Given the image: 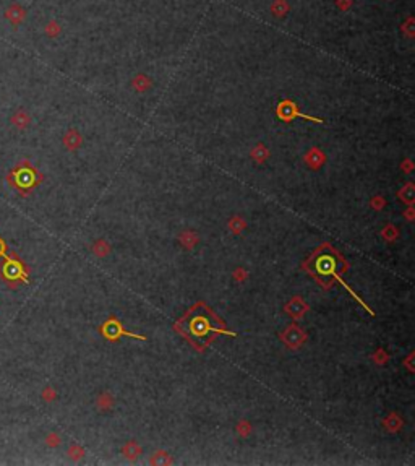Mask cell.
Listing matches in <instances>:
<instances>
[{
  "label": "cell",
  "instance_id": "obj_1",
  "mask_svg": "<svg viewBox=\"0 0 415 466\" xmlns=\"http://www.w3.org/2000/svg\"><path fill=\"white\" fill-rule=\"evenodd\" d=\"M177 330L182 335L187 336L188 341L195 346L198 351H203L209 341H211L213 333H221V335L235 336L234 331L225 328L224 322L219 320L209 307L203 302H198L184 319L177 322Z\"/></svg>",
  "mask_w": 415,
  "mask_h": 466
},
{
  "label": "cell",
  "instance_id": "obj_2",
  "mask_svg": "<svg viewBox=\"0 0 415 466\" xmlns=\"http://www.w3.org/2000/svg\"><path fill=\"white\" fill-rule=\"evenodd\" d=\"M305 268L310 275L317 278V281L321 283L323 287H329L334 280L341 281L346 286V283L341 280V275L347 270V265L341 255L328 244L321 246L310 257Z\"/></svg>",
  "mask_w": 415,
  "mask_h": 466
},
{
  "label": "cell",
  "instance_id": "obj_3",
  "mask_svg": "<svg viewBox=\"0 0 415 466\" xmlns=\"http://www.w3.org/2000/svg\"><path fill=\"white\" fill-rule=\"evenodd\" d=\"M276 114H278V117L281 120H286V122H290L297 117L300 119H305V120H313V122H318V124H321V119H317V117H312V115H307V114H302L300 110H298L297 104L294 101H290V99H286V101L279 103L278 109H276Z\"/></svg>",
  "mask_w": 415,
  "mask_h": 466
},
{
  "label": "cell",
  "instance_id": "obj_4",
  "mask_svg": "<svg viewBox=\"0 0 415 466\" xmlns=\"http://www.w3.org/2000/svg\"><path fill=\"white\" fill-rule=\"evenodd\" d=\"M101 331H102V335L107 338V340H110V341H114V340H117V338H120V336H130V338H136V340H146L145 336H141V335H136V333H130V331H125L124 330V325L120 323V322L117 320V319H109L106 323H104V326L101 328Z\"/></svg>",
  "mask_w": 415,
  "mask_h": 466
},
{
  "label": "cell",
  "instance_id": "obj_5",
  "mask_svg": "<svg viewBox=\"0 0 415 466\" xmlns=\"http://www.w3.org/2000/svg\"><path fill=\"white\" fill-rule=\"evenodd\" d=\"M305 338H307L305 331H303L300 326H297V325H290L289 328L282 333V341H284L286 345L289 348H292V349H295V348L300 346L302 343L305 341Z\"/></svg>",
  "mask_w": 415,
  "mask_h": 466
},
{
  "label": "cell",
  "instance_id": "obj_6",
  "mask_svg": "<svg viewBox=\"0 0 415 466\" xmlns=\"http://www.w3.org/2000/svg\"><path fill=\"white\" fill-rule=\"evenodd\" d=\"M5 18H7L12 26H20L26 18V10L21 7L20 3H12L10 7L5 10Z\"/></svg>",
  "mask_w": 415,
  "mask_h": 466
},
{
  "label": "cell",
  "instance_id": "obj_7",
  "mask_svg": "<svg viewBox=\"0 0 415 466\" xmlns=\"http://www.w3.org/2000/svg\"><path fill=\"white\" fill-rule=\"evenodd\" d=\"M10 124L18 130H26L31 125V115L26 112L25 109H18L16 112L12 114L10 117Z\"/></svg>",
  "mask_w": 415,
  "mask_h": 466
},
{
  "label": "cell",
  "instance_id": "obj_8",
  "mask_svg": "<svg viewBox=\"0 0 415 466\" xmlns=\"http://www.w3.org/2000/svg\"><path fill=\"white\" fill-rule=\"evenodd\" d=\"M64 146L68 149V151H75V149H78L83 143V137L81 133L76 130V129H70L67 133L64 135Z\"/></svg>",
  "mask_w": 415,
  "mask_h": 466
},
{
  "label": "cell",
  "instance_id": "obj_9",
  "mask_svg": "<svg viewBox=\"0 0 415 466\" xmlns=\"http://www.w3.org/2000/svg\"><path fill=\"white\" fill-rule=\"evenodd\" d=\"M305 163H307L308 168L318 169V168H321V166L326 163V156H324V153L321 151V149L312 148V149H310V151L305 154Z\"/></svg>",
  "mask_w": 415,
  "mask_h": 466
},
{
  "label": "cell",
  "instance_id": "obj_10",
  "mask_svg": "<svg viewBox=\"0 0 415 466\" xmlns=\"http://www.w3.org/2000/svg\"><path fill=\"white\" fill-rule=\"evenodd\" d=\"M286 312L294 319H300L303 314L307 312V304L303 302L302 297H294L290 302H287L286 306Z\"/></svg>",
  "mask_w": 415,
  "mask_h": 466
},
{
  "label": "cell",
  "instance_id": "obj_11",
  "mask_svg": "<svg viewBox=\"0 0 415 466\" xmlns=\"http://www.w3.org/2000/svg\"><path fill=\"white\" fill-rule=\"evenodd\" d=\"M131 86L135 88L138 93H143V91H148L149 88H151V78H149L148 75H143V73H138L133 80H131Z\"/></svg>",
  "mask_w": 415,
  "mask_h": 466
},
{
  "label": "cell",
  "instance_id": "obj_12",
  "mask_svg": "<svg viewBox=\"0 0 415 466\" xmlns=\"http://www.w3.org/2000/svg\"><path fill=\"white\" fill-rule=\"evenodd\" d=\"M250 156L253 158V161H255V163L261 164V163H264V161L268 159V156H269V151H268V148L263 145V143H259V145H256V146H255V148L252 149Z\"/></svg>",
  "mask_w": 415,
  "mask_h": 466
},
{
  "label": "cell",
  "instance_id": "obj_13",
  "mask_svg": "<svg viewBox=\"0 0 415 466\" xmlns=\"http://www.w3.org/2000/svg\"><path fill=\"white\" fill-rule=\"evenodd\" d=\"M399 198L402 200V202L409 203V205L414 203V200H415V187H414L412 182H409L407 185H404L401 188V190H399Z\"/></svg>",
  "mask_w": 415,
  "mask_h": 466
},
{
  "label": "cell",
  "instance_id": "obj_14",
  "mask_svg": "<svg viewBox=\"0 0 415 466\" xmlns=\"http://www.w3.org/2000/svg\"><path fill=\"white\" fill-rule=\"evenodd\" d=\"M269 10L274 16H284L290 10V7L289 3H287V0H274Z\"/></svg>",
  "mask_w": 415,
  "mask_h": 466
},
{
  "label": "cell",
  "instance_id": "obj_15",
  "mask_svg": "<svg viewBox=\"0 0 415 466\" xmlns=\"http://www.w3.org/2000/svg\"><path fill=\"white\" fill-rule=\"evenodd\" d=\"M383 424H384V427H386V429H388V430H391V432H397V430H399L401 427H402V424H404V423H402V419H401L397 414H389L388 418L384 419V423H383Z\"/></svg>",
  "mask_w": 415,
  "mask_h": 466
},
{
  "label": "cell",
  "instance_id": "obj_16",
  "mask_svg": "<svg viewBox=\"0 0 415 466\" xmlns=\"http://www.w3.org/2000/svg\"><path fill=\"white\" fill-rule=\"evenodd\" d=\"M44 33H46L47 37H51V39H55V37H57L60 33H62V26H60L59 21L51 20L46 26H44Z\"/></svg>",
  "mask_w": 415,
  "mask_h": 466
},
{
  "label": "cell",
  "instance_id": "obj_17",
  "mask_svg": "<svg viewBox=\"0 0 415 466\" xmlns=\"http://www.w3.org/2000/svg\"><path fill=\"white\" fill-rule=\"evenodd\" d=\"M97 406H99V409H102V411H107V409H110L112 408V404H114V398L110 396V393H102V395H99V398H97Z\"/></svg>",
  "mask_w": 415,
  "mask_h": 466
},
{
  "label": "cell",
  "instance_id": "obj_18",
  "mask_svg": "<svg viewBox=\"0 0 415 466\" xmlns=\"http://www.w3.org/2000/svg\"><path fill=\"white\" fill-rule=\"evenodd\" d=\"M140 453H141V448L138 447L136 442H128V443H127V445L124 447V455H125L127 458H130V460H135Z\"/></svg>",
  "mask_w": 415,
  "mask_h": 466
},
{
  "label": "cell",
  "instance_id": "obj_19",
  "mask_svg": "<svg viewBox=\"0 0 415 466\" xmlns=\"http://www.w3.org/2000/svg\"><path fill=\"white\" fill-rule=\"evenodd\" d=\"M198 242V237L195 232H184V234L180 236V244L184 246L185 249H192L195 247V244Z\"/></svg>",
  "mask_w": 415,
  "mask_h": 466
},
{
  "label": "cell",
  "instance_id": "obj_20",
  "mask_svg": "<svg viewBox=\"0 0 415 466\" xmlns=\"http://www.w3.org/2000/svg\"><path fill=\"white\" fill-rule=\"evenodd\" d=\"M247 223L243 221L240 216H234L230 221H229V229L234 232V234H240V232L245 229Z\"/></svg>",
  "mask_w": 415,
  "mask_h": 466
},
{
  "label": "cell",
  "instance_id": "obj_21",
  "mask_svg": "<svg viewBox=\"0 0 415 466\" xmlns=\"http://www.w3.org/2000/svg\"><path fill=\"white\" fill-rule=\"evenodd\" d=\"M93 252L97 255V257H106V255L110 252V246L106 242V241H97L94 242V246L91 247Z\"/></svg>",
  "mask_w": 415,
  "mask_h": 466
},
{
  "label": "cell",
  "instance_id": "obj_22",
  "mask_svg": "<svg viewBox=\"0 0 415 466\" xmlns=\"http://www.w3.org/2000/svg\"><path fill=\"white\" fill-rule=\"evenodd\" d=\"M151 463H153V465H169V463H172V460H170V457H169L167 453L158 452V453L153 455Z\"/></svg>",
  "mask_w": 415,
  "mask_h": 466
},
{
  "label": "cell",
  "instance_id": "obj_23",
  "mask_svg": "<svg viewBox=\"0 0 415 466\" xmlns=\"http://www.w3.org/2000/svg\"><path fill=\"white\" fill-rule=\"evenodd\" d=\"M415 21H414V18L411 16V18H407L406 20V23H402V26H401V31L406 35L407 37H414V35H415Z\"/></svg>",
  "mask_w": 415,
  "mask_h": 466
},
{
  "label": "cell",
  "instance_id": "obj_24",
  "mask_svg": "<svg viewBox=\"0 0 415 466\" xmlns=\"http://www.w3.org/2000/svg\"><path fill=\"white\" fill-rule=\"evenodd\" d=\"M68 457L73 460V462H78V460H81L83 457H85V450L80 447V445H71L70 448H68Z\"/></svg>",
  "mask_w": 415,
  "mask_h": 466
},
{
  "label": "cell",
  "instance_id": "obj_25",
  "mask_svg": "<svg viewBox=\"0 0 415 466\" xmlns=\"http://www.w3.org/2000/svg\"><path fill=\"white\" fill-rule=\"evenodd\" d=\"M381 234H383V237H384L386 241H394L396 237H397V234H399V232H397V229H396L394 226H391V224H389V226H386V227H384Z\"/></svg>",
  "mask_w": 415,
  "mask_h": 466
},
{
  "label": "cell",
  "instance_id": "obj_26",
  "mask_svg": "<svg viewBox=\"0 0 415 466\" xmlns=\"http://www.w3.org/2000/svg\"><path fill=\"white\" fill-rule=\"evenodd\" d=\"M41 398L44 399L46 403H52L55 398H57V393H55V390L54 388H51V387H47V388H44L42 390V393H41Z\"/></svg>",
  "mask_w": 415,
  "mask_h": 466
},
{
  "label": "cell",
  "instance_id": "obj_27",
  "mask_svg": "<svg viewBox=\"0 0 415 466\" xmlns=\"http://www.w3.org/2000/svg\"><path fill=\"white\" fill-rule=\"evenodd\" d=\"M60 435L59 434H55V432H51V434H47V437H46V445L47 447H52V448H55V447H59L60 445Z\"/></svg>",
  "mask_w": 415,
  "mask_h": 466
},
{
  "label": "cell",
  "instance_id": "obj_28",
  "mask_svg": "<svg viewBox=\"0 0 415 466\" xmlns=\"http://www.w3.org/2000/svg\"><path fill=\"white\" fill-rule=\"evenodd\" d=\"M237 432L242 435V437H247V435H250V432H252V426H250V423H247V421H242V423L237 426Z\"/></svg>",
  "mask_w": 415,
  "mask_h": 466
},
{
  "label": "cell",
  "instance_id": "obj_29",
  "mask_svg": "<svg viewBox=\"0 0 415 466\" xmlns=\"http://www.w3.org/2000/svg\"><path fill=\"white\" fill-rule=\"evenodd\" d=\"M373 360L378 365H383L386 364V360H388V354H386V351H383V349H378L376 354H373Z\"/></svg>",
  "mask_w": 415,
  "mask_h": 466
},
{
  "label": "cell",
  "instance_id": "obj_30",
  "mask_svg": "<svg viewBox=\"0 0 415 466\" xmlns=\"http://www.w3.org/2000/svg\"><path fill=\"white\" fill-rule=\"evenodd\" d=\"M336 5L341 12H347V10H351L352 7V0H336Z\"/></svg>",
  "mask_w": 415,
  "mask_h": 466
},
{
  "label": "cell",
  "instance_id": "obj_31",
  "mask_svg": "<svg viewBox=\"0 0 415 466\" xmlns=\"http://www.w3.org/2000/svg\"><path fill=\"white\" fill-rule=\"evenodd\" d=\"M372 207L375 208V210H381L384 207V200H383V197H380V195H376L373 200H372Z\"/></svg>",
  "mask_w": 415,
  "mask_h": 466
},
{
  "label": "cell",
  "instance_id": "obj_32",
  "mask_svg": "<svg viewBox=\"0 0 415 466\" xmlns=\"http://www.w3.org/2000/svg\"><path fill=\"white\" fill-rule=\"evenodd\" d=\"M401 168L404 169V173H412V169H414V164H412V161L411 159H406L404 163L401 164Z\"/></svg>",
  "mask_w": 415,
  "mask_h": 466
},
{
  "label": "cell",
  "instance_id": "obj_33",
  "mask_svg": "<svg viewBox=\"0 0 415 466\" xmlns=\"http://www.w3.org/2000/svg\"><path fill=\"white\" fill-rule=\"evenodd\" d=\"M234 278H235V280H239V281L245 280V278H247V271H245V270H242V268H239V270H237L235 273H234Z\"/></svg>",
  "mask_w": 415,
  "mask_h": 466
},
{
  "label": "cell",
  "instance_id": "obj_34",
  "mask_svg": "<svg viewBox=\"0 0 415 466\" xmlns=\"http://www.w3.org/2000/svg\"><path fill=\"white\" fill-rule=\"evenodd\" d=\"M406 218L407 221H414V208H409L406 212Z\"/></svg>",
  "mask_w": 415,
  "mask_h": 466
}]
</instances>
